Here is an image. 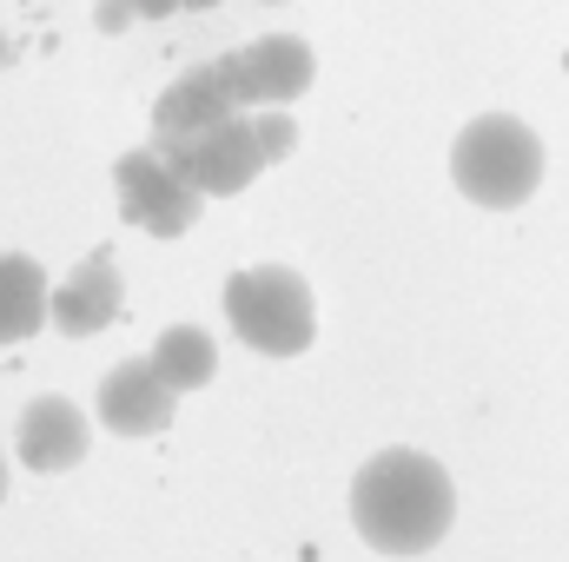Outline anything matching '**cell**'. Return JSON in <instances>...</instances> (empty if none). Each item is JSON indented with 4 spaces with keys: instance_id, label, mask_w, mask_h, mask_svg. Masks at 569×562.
Returning <instances> with one entry per match:
<instances>
[{
    "instance_id": "obj_1",
    "label": "cell",
    "mask_w": 569,
    "mask_h": 562,
    "mask_svg": "<svg viewBox=\"0 0 569 562\" xmlns=\"http://www.w3.org/2000/svg\"><path fill=\"white\" fill-rule=\"evenodd\" d=\"M457 516L450 470L425 450H378L351 476V523L378 556H425Z\"/></svg>"
},
{
    "instance_id": "obj_2",
    "label": "cell",
    "mask_w": 569,
    "mask_h": 562,
    "mask_svg": "<svg viewBox=\"0 0 569 562\" xmlns=\"http://www.w3.org/2000/svg\"><path fill=\"white\" fill-rule=\"evenodd\" d=\"M450 185L483 212H517L543 185V140L517 113H477L450 140Z\"/></svg>"
},
{
    "instance_id": "obj_3",
    "label": "cell",
    "mask_w": 569,
    "mask_h": 562,
    "mask_svg": "<svg viewBox=\"0 0 569 562\" xmlns=\"http://www.w3.org/2000/svg\"><path fill=\"white\" fill-rule=\"evenodd\" d=\"M226 324L239 331L246 351L259 358H298L311 351V331H318V298L311 284L298 279L291 265H246L226 279Z\"/></svg>"
},
{
    "instance_id": "obj_4",
    "label": "cell",
    "mask_w": 569,
    "mask_h": 562,
    "mask_svg": "<svg viewBox=\"0 0 569 562\" xmlns=\"http://www.w3.org/2000/svg\"><path fill=\"white\" fill-rule=\"evenodd\" d=\"M113 192H120L127 225H140L146 239H179V232H192V219H199V192L179 179V165H172L159 145L120 152Z\"/></svg>"
},
{
    "instance_id": "obj_5",
    "label": "cell",
    "mask_w": 569,
    "mask_h": 562,
    "mask_svg": "<svg viewBox=\"0 0 569 562\" xmlns=\"http://www.w3.org/2000/svg\"><path fill=\"white\" fill-rule=\"evenodd\" d=\"M219 73H226L239 113H266V107H291V100L311 93L318 60H311V47H305L298 33H266V40H252V47L219 53Z\"/></svg>"
},
{
    "instance_id": "obj_6",
    "label": "cell",
    "mask_w": 569,
    "mask_h": 562,
    "mask_svg": "<svg viewBox=\"0 0 569 562\" xmlns=\"http://www.w3.org/2000/svg\"><path fill=\"white\" fill-rule=\"evenodd\" d=\"M166 159L179 165V179L199 199H232V192H246L266 172L252 113H239V120H226V127H212V133H199V140H186V145H166Z\"/></svg>"
},
{
    "instance_id": "obj_7",
    "label": "cell",
    "mask_w": 569,
    "mask_h": 562,
    "mask_svg": "<svg viewBox=\"0 0 569 562\" xmlns=\"http://www.w3.org/2000/svg\"><path fill=\"white\" fill-rule=\"evenodd\" d=\"M93 418L113 436H159L166 423L179 418V391L159 378L152 358H127L100 378V398H93Z\"/></svg>"
},
{
    "instance_id": "obj_8",
    "label": "cell",
    "mask_w": 569,
    "mask_h": 562,
    "mask_svg": "<svg viewBox=\"0 0 569 562\" xmlns=\"http://www.w3.org/2000/svg\"><path fill=\"white\" fill-rule=\"evenodd\" d=\"M226 120H239V100H232L219 60L186 67V73L159 93V107H152V145H159V152H166V145H186V140H199V133H212V127H226Z\"/></svg>"
},
{
    "instance_id": "obj_9",
    "label": "cell",
    "mask_w": 569,
    "mask_h": 562,
    "mask_svg": "<svg viewBox=\"0 0 569 562\" xmlns=\"http://www.w3.org/2000/svg\"><path fill=\"white\" fill-rule=\"evenodd\" d=\"M87 450H93V418H87L80 404H67V398H33V404L20 411L13 456H20L27 470L60 476V470H73Z\"/></svg>"
},
{
    "instance_id": "obj_10",
    "label": "cell",
    "mask_w": 569,
    "mask_h": 562,
    "mask_svg": "<svg viewBox=\"0 0 569 562\" xmlns=\"http://www.w3.org/2000/svg\"><path fill=\"white\" fill-rule=\"evenodd\" d=\"M120 311H127V279H120L113 252H87L53 284V331H67V338H100Z\"/></svg>"
},
{
    "instance_id": "obj_11",
    "label": "cell",
    "mask_w": 569,
    "mask_h": 562,
    "mask_svg": "<svg viewBox=\"0 0 569 562\" xmlns=\"http://www.w3.org/2000/svg\"><path fill=\"white\" fill-rule=\"evenodd\" d=\"M47 318H53L47 272H40L27 252H0V344H20V338H33Z\"/></svg>"
},
{
    "instance_id": "obj_12",
    "label": "cell",
    "mask_w": 569,
    "mask_h": 562,
    "mask_svg": "<svg viewBox=\"0 0 569 562\" xmlns=\"http://www.w3.org/2000/svg\"><path fill=\"white\" fill-rule=\"evenodd\" d=\"M152 364H159V378L186 398V391H206V384H212L219 344H212L206 324H166V331L152 338Z\"/></svg>"
},
{
    "instance_id": "obj_13",
    "label": "cell",
    "mask_w": 569,
    "mask_h": 562,
    "mask_svg": "<svg viewBox=\"0 0 569 562\" xmlns=\"http://www.w3.org/2000/svg\"><path fill=\"white\" fill-rule=\"evenodd\" d=\"M252 133H259V152H266V165L291 159V145H298V127H291V113H284V107H266V113H252Z\"/></svg>"
},
{
    "instance_id": "obj_14",
    "label": "cell",
    "mask_w": 569,
    "mask_h": 562,
    "mask_svg": "<svg viewBox=\"0 0 569 562\" xmlns=\"http://www.w3.org/2000/svg\"><path fill=\"white\" fill-rule=\"evenodd\" d=\"M120 7H127L133 20H166V13H179L186 0H120Z\"/></svg>"
},
{
    "instance_id": "obj_15",
    "label": "cell",
    "mask_w": 569,
    "mask_h": 562,
    "mask_svg": "<svg viewBox=\"0 0 569 562\" xmlns=\"http://www.w3.org/2000/svg\"><path fill=\"white\" fill-rule=\"evenodd\" d=\"M0 496H7V450H0Z\"/></svg>"
},
{
    "instance_id": "obj_16",
    "label": "cell",
    "mask_w": 569,
    "mask_h": 562,
    "mask_svg": "<svg viewBox=\"0 0 569 562\" xmlns=\"http://www.w3.org/2000/svg\"><path fill=\"white\" fill-rule=\"evenodd\" d=\"M186 7H219V0H186Z\"/></svg>"
},
{
    "instance_id": "obj_17",
    "label": "cell",
    "mask_w": 569,
    "mask_h": 562,
    "mask_svg": "<svg viewBox=\"0 0 569 562\" xmlns=\"http://www.w3.org/2000/svg\"><path fill=\"white\" fill-rule=\"evenodd\" d=\"M0 60H7V33H0Z\"/></svg>"
},
{
    "instance_id": "obj_18",
    "label": "cell",
    "mask_w": 569,
    "mask_h": 562,
    "mask_svg": "<svg viewBox=\"0 0 569 562\" xmlns=\"http://www.w3.org/2000/svg\"><path fill=\"white\" fill-rule=\"evenodd\" d=\"M259 7H284V0H259Z\"/></svg>"
}]
</instances>
